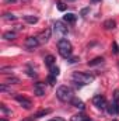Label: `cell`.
<instances>
[{
    "label": "cell",
    "mask_w": 119,
    "mask_h": 121,
    "mask_svg": "<svg viewBox=\"0 0 119 121\" xmlns=\"http://www.w3.org/2000/svg\"><path fill=\"white\" fill-rule=\"evenodd\" d=\"M16 37H17L16 31H6V32L3 34V38L7 39V41H13V39H16Z\"/></svg>",
    "instance_id": "13"
},
{
    "label": "cell",
    "mask_w": 119,
    "mask_h": 121,
    "mask_svg": "<svg viewBox=\"0 0 119 121\" xmlns=\"http://www.w3.org/2000/svg\"><path fill=\"white\" fill-rule=\"evenodd\" d=\"M76 20H77V16H76V14H73V13H67V14H64V16H63V21H64V23H67V24H74V23H76Z\"/></svg>",
    "instance_id": "10"
},
{
    "label": "cell",
    "mask_w": 119,
    "mask_h": 121,
    "mask_svg": "<svg viewBox=\"0 0 119 121\" xmlns=\"http://www.w3.org/2000/svg\"><path fill=\"white\" fill-rule=\"evenodd\" d=\"M56 78H58V76H53V75H51V73H49V75H48V78H46V82H48L51 86H55V85H56Z\"/></svg>",
    "instance_id": "20"
},
{
    "label": "cell",
    "mask_w": 119,
    "mask_h": 121,
    "mask_svg": "<svg viewBox=\"0 0 119 121\" xmlns=\"http://www.w3.org/2000/svg\"><path fill=\"white\" fill-rule=\"evenodd\" d=\"M51 37H52V30H51V28H46L45 31H42V32L38 35V39H39L41 44H45V42H48V41L51 39Z\"/></svg>",
    "instance_id": "7"
},
{
    "label": "cell",
    "mask_w": 119,
    "mask_h": 121,
    "mask_svg": "<svg viewBox=\"0 0 119 121\" xmlns=\"http://www.w3.org/2000/svg\"><path fill=\"white\" fill-rule=\"evenodd\" d=\"M79 60V58H69V62L70 63H74V62H77Z\"/></svg>",
    "instance_id": "33"
},
{
    "label": "cell",
    "mask_w": 119,
    "mask_h": 121,
    "mask_svg": "<svg viewBox=\"0 0 119 121\" xmlns=\"http://www.w3.org/2000/svg\"><path fill=\"white\" fill-rule=\"evenodd\" d=\"M58 9H59L60 11H64V10L67 9V6H66L63 1H58Z\"/></svg>",
    "instance_id": "25"
},
{
    "label": "cell",
    "mask_w": 119,
    "mask_h": 121,
    "mask_svg": "<svg viewBox=\"0 0 119 121\" xmlns=\"http://www.w3.org/2000/svg\"><path fill=\"white\" fill-rule=\"evenodd\" d=\"M27 75H28V76H31V78H35V76H36L35 70H34L31 66H28V68H27Z\"/></svg>",
    "instance_id": "24"
},
{
    "label": "cell",
    "mask_w": 119,
    "mask_h": 121,
    "mask_svg": "<svg viewBox=\"0 0 119 121\" xmlns=\"http://www.w3.org/2000/svg\"><path fill=\"white\" fill-rule=\"evenodd\" d=\"M112 47H114V52H115L116 55H119V47H118V44H116V42H114V44H112Z\"/></svg>",
    "instance_id": "28"
},
{
    "label": "cell",
    "mask_w": 119,
    "mask_h": 121,
    "mask_svg": "<svg viewBox=\"0 0 119 121\" xmlns=\"http://www.w3.org/2000/svg\"><path fill=\"white\" fill-rule=\"evenodd\" d=\"M92 104L98 108V110H107L108 107V103H107V99L101 94H97L92 97Z\"/></svg>",
    "instance_id": "4"
},
{
    "label": "cell",
    "mask_w": 119,
    "mask_h": 121,
    "mask_svg": "<svg viewBox=\"0 0 119 121\" xmlns=\"http://www.w3.org/2000/svg\"><path fill=\"white\" fill-rule=\"evenodd\" d=\"M67 1H73V0H67Z\"/></svg>",
    "instance_id": "38"
},
{
    "label": "cell",
    "mask_w": 119,
    "mask_h": 121,
    "mask_svg": "<svg viewBox=\"0 0 119 121\" xmlns=\"http://www.w3.org/2000/svg\"><path fill=\"white\" fill-rule=\"evenodd\" d=\"M116 27V21L115 20H107V21H104V28L105 30H114Z\"/></svg>",
    "instance_id": "11"
},
{
    "label": "cell",
    "mask_w": 119,
    "mask_h": 121,
    "mask_svg": "<svg viewBox=\"0 0 119 121\" xmlns=\"http://www.w3.org/2000/svg\"><path fill=\"white\" fill-rule=\"evenodd\" d=\"M94 79H95L94 75H90V73H86V72H73V75H71V82L79 83L80 86L88 85L91 82H94Z\"/></svg>",
    "instance_id": "2"
},
{
    "label": "cell",
    "mask_w": 119,
    "mask_h": 121,
    "mask_svg": "<svg viewBox=\"0 0 119 121\" xmlns=\"http://www.w3.org/2000/svg\"><path fill=\"white\" fill-rule=\"evenodd\" d=\"M92 3H98V1H101V0H91Z\"/></svg>",
    "instance_id": "35"
},
{
    "label": "cell",
    "mask_w": 119,
    "mask_h": 121,
    "mask_svg": "<svg viewBox=\"0 0 119 121\" xmlns=\"http://www.w3.org/2000/svg\"><path fill=\"white\" fill-rule=\"evenodd\" d=\"M0 121H7V120H0Z\"/></svg>",
    "instance_id": "37"
},
{
    "label": "cell",
    "mask_w": 119,
    "mask_h": 121,
    "mask_svg": "<svg viewBox=\"0 0 119 121\" xmlns=\"http://www.w3.org/2000/svg\"><path fill=\"white\" fill-rule=\"evenodd\" d=\"M104 62V58L102 56H97V58H94V59H91V60H88V66H97V65H101Z\"/></svg>",
    "instance_id": "15"
},
{
    "label": "cell",
    "mask_w": 119,
    "mask_h": 121,
    "mask_svg": "<svg viewBox=\"0 0 119 121\" xmlns=\"http://www.w3.org/2000/svg\"><path fill=\"white\" fill-rule=\"evenodd\" d=\"M56 97L63 103H70L74 99V91L71 90L69 86H60L56 90Z\"/></svg>",
    "instance_id": "3"
},
{
    "label": "cell",
    "mask_w": 119,
    "mask_h": 121,
    "mask_svg": "<svg viewBox=\"0 0 119 121\" xmlns=\"http://www.w3.org/2000/svg\"><path fill=\"white\" fill-rule=\"evenodd\" d=\"M88 11H90V7H86V9H83V10H81V16L84 17V16H86Z\"/></svg>",
    "instance_id": "29"
},
{
    "label": "cell",
    "mask_w": 119,
    "mask_h": 121,
    "mask_svg": "<svg viewBox=\"0 0 119 121\" xmlns=\"http://www.w3.org/2000/svg\"><path fill=\"white\" fill-rule=\"evenodd\" d=\"M34 93H35L38 97H42V96L45 94V85L41 83V82L35 83V85H34Z\"/></svg>",
    "instance_id": "9"
},
{
    "label": "cell",
    "mask_w": 119,
    "mask_h": 121,
    "mask_svg": "<svg viewBox=\"0 0 119 121\" xmlns=\"http://www.w3.org/2000/svg\"><path fill=\"white\" fill-rule=\"evenodd\" d=\"M88 118V117H86L84 114H76V116H73L71 118H70V121H86Z\"/></svg>",
    "instance_id": "18"
},
{
    "label": "cell",
    "mask_w": 119,
    "mask_h": 121,
    "mask_svg": "<svg viewBox=\"0 0 119 121\" xmlns=\"http://www.w3.org/2000/svg\"><path fill=\"white\" fill-rule=\"evenodd\" d=\"M55 60H56V59H55V56H53V55H46V56H45V65L51 69L52 66H55Z\"/></svg>",
    "instance_id": "12"
},
{
    "label": "cell",
    "mask_w": 119,
    "mask_h": 121,
    "mask_svg": "<svg viewBox=\"0 0 119 121\" xmlns=\"http://www.w3.org/2000/svg\"><path fill=\"white\" fill-rule=\"evenodd\" d=\"M71 106H74V107H77V108H80V110H84V103L80 100V99H77V97H74L71 101Z\"/></svg>",
    "instance_id": "14"
},
{
    "label": "cell",
    "mask_w": 119,
    "mask_h": 121,
    "mask_svg": "<svg viewBox=\"0 0 119 121\" xmlns=\"http://www.w3.org/2000/svg\"><path fill=\"white\" fill-rule=\"evenodd\" d=\"M39 44H41V42H39L38 37H28V38L25 39V47H27L28 49H34V48H36Z\"/></svg>",
    "instance_id": "8"
},
{
    "label": "cell",
    "mask_w": 119,
    "mask_h": 121,
    "mask_svg": "<svg viewBox=\"0 0 119 121\" xmlns=\"http://www.w3.org/2000/svg\"><path fill=\"white\" fill-rule=\"evenodd\" d=\"M16 100L20 103V106L23 107V108H25V110H30L31 107H32V103H31L30 99H27V97H24V96H21V94H16Z\"/></svg>",
    "instance_id": "6"
},
{
    "label": "cell",
    "mask_w": 119,
    "mask_h": 121,
    "mask_svg": "<svg viewBox=\"0 0 119 121\" xmlns=\"http://www.w3.org/2000/svg\"><path fill=\"white\" fill-rule=\"evenodd\" d=\"M86 121H92V120H90V118H87V120H86Z\"/></svg>",
    "instance_id": "36"
},
{
    "label": "cell",
    "mask_w": 119,
    "mask_h": 121,
    "mask_svg": "<svg viewBox=\"0 0 119 121\" xmlns=\"http://www.w3.org/2000/svg\"><path fill=\"white\" fill-rule=\"evenodd\" d=\"M107 110H108V113H109V114H116V107H115V103H112V104H108Z\"/></svg>",
    "instance_id": "22"
},
{
    "label": "cell",
    "mask_w": 119,
    "mask_h": 121,
    "mask_svg": "<svg viewBox=\"0 0 119 121\" xmlns=\"http://www.w3.org/2000/svg\"><path fill=\"white\" fill-rule=\"evenodd\" d=\"M112 121H116V120H112Z\"/></svg>",
    "instance_id": "39"
},
{
    "label": "cell",
    "mask_w": 119,
    "mask_h": 121,
    "mask_svg": "<svg viewBox=\"0 0 119 121\" xmlns=\"http://www.w3.org/2000/svg\"><path fill=\"white\" fill-rule=\"evenodd\" d=\"M1 111H3L4 114H10V111H8V110H7V108H6L4 106H1Z\"/></svg>",
    "instance_id": "32"
},
{
    "label": "cell",
    "mask_w": 119,
    "mask_h": 121,
    "mask_svg": "<svg viewBox=\"0 0 119 121\" xmlns=\"http://www.w3.org/2000/svg\"><path fill=\"white\" fill-rule=\"evenodd\" d=\"M53 31H55V34H56V35L64 37V35H67L69 28H67L62 21H55V23H53Z\"/></svg>",
    "instance_id": "5"
},
{
    "label": "cell",
    "mask_w": 119,
    "mask_h": 121,
    "mask_svg": "<svg viewBox=\"0 0 119 121\" xmlns=\"http://www.w3.org/2000/svg\"><path fill=\"white\" fill-rule=\"evenodd\" d=\"M16 1H17V0H4V3H6V4H10V3H16Z\"/></svg>",
    "instance_id": "34"
},
{
    "label": "cell",
    "mask_w": 119,
    "mask_h": 121,
    "mask_svg": "<svg viewBox=\"0 0 119 121\" xmlns=\"http://www.w3.org/2000/svg\"><path fill=\"white\" fill-rule=\"evenodd\" d=\"M49 121H64V118H62V117H55V118H51Z\"/></svg>",
    "instance_id": "30"
},
{
    "label": "cell",
    "mask_w": 119,
    "mask_h": 121,
    "mask_svg": "<svg viewBox=\"0 0 119 121\" xmlns=\"http://www.w3.org/2000/svg\"><path fill=\"white\" fill-rule=\"evenodd\" d=\"M3 18H4L6 21H14L17 17H16L13 13H4V14H3Z\"/></svg>",
    "instance_id": "19"
},
{
    "label": "cell",
    "mask_w": 119,
    "mask_h": 121,
    "mask_svg": "<svg viewBox=\"0 0 119 121\" xmlns=\"http://www.w3.org/2000/svg\"><path fill=\"white\" fill-rule=\"evenodd\" d=\"M6 83L10 85V86H11V85H18V83H20V79H18V78H8V79L6 80Z\"/></svg>",
    "instance_id": "21"
},
{
    "label": "cell",
    "mask_w": 119,
    "mask_h": 121,
    "mask_svg": "<svg viewBox=\"0 0 119 121\" xmlns=\"http://www.w3.org/2000/svg\"><path fill=\"white\" fill-rule=\"evenodd\" d=\"M114 101L119 103V90H115V91H114Z\"/></svg>",
    "instance_id": "27"
},
{
    "label": "cell",
    "mask_w": 119,
    "mask_h": 121,
    "mask_svg": "<svg viewBox=\"0 0 119 121\" xmlns=\"http://www.w3.org/2000/svg\"><path fill=\"white\" fill-rule=\"evenodd\" d=\"M11 70H13V68H11V66L1 68V69H0V72H1V73H11Z\"/></svg>",
    "instance_id": "26"
},
{
    "label": "cell",
    "mask_w": 119,
    "mask_h": 121,
    "mask_svg": "<svg viewBox=\"0 0 119 121\" xmlns=\"http://www.w3.org/2000/svg\"><path fill=\"white\" fill-rule=\"evenodd\" d=\"M58 49H59L60 56L64 58V59H69L71 56V54H73V45L66 38H62V39L58 41Z\"/></svg>",
    "instance_id": "1"
},
{
    "label": "cell",
    "mask_w": 119,
    "mask_h": 121,
    "mask_svg": "<svg viewBox=\"0 0 119 121\" xmlns=\"http://www.w3.org/2000/svg\"><path fill=\"white\" fill-rule=\"evenodd\" d=\"M23 121H35V116H32V117H27V118H24Z\"/></svg>",
    "instance_id": "31"
},
{
    "label": "cell",
    "mask_w": 119,
    "mask_h": 121,
    "mask_svg": "<svg viewBox=\"0 0 119 121\" xmlns=\"http://www.w3.org/2000/svg\"><path fill=\"white\" fill-rule=\"evenodd\" d=\"M52 113V110L51 108H45V110H41V111H38L36 114H35V118H41V117H45V116H48V114H51Z\"/></svg>",
    "instance_id": "17"
},
{
    "label": "cell",
    "mask_w": 119,
    "mask_h": 121,
    "mask_svg": "<svg viewBox=\"0 0 119 121\" xmlns=\"http://www.w3.org/2000/svg\"><path fill=\"white\" fill-rule=\"evenodd\" d=\"M24 20H25L28 24H36V23H38V17H36V16H31V14L24 16Z\"/></svg>",
    "instance_id": "16"
},
{
    "label": "cell",
    "mask_w": 119,
    "mask_h": 121,
    "mask_svg": "<svg viewBox=\"0 0 119 121\" xmlns=\"http://www.w3.org/2000/svg\"><path fill=\"white\" fill-rule=\"evenodd\" d=\"M49 70H51V75H53V76H59V73H60V70H59L58 66H52Z\"/></svg>",
    "instance_id": "23"
}]
</instances>
